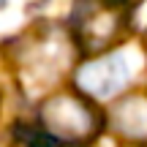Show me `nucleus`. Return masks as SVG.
<instances>
[{
    "instance_id": "nucleus-1",
    "label": "nucleus",
    "mask_w": 147,
    "mask_h": 147,
    "mask_svg": "<svg viewBox=\"0 0 147 147\" xmlns=\"http://www.w3.org/2000/svg\"><path fill=\"white\" fill-rule=\"evenodd\" d=\"M41 125L49 139L82 144L98 134V115L74 95H55L41 106Z\"/></svg>"
},
{
    "instance_id": "nucleus-2",
    "label": "nucleus",
    "mask_w": 147,
    "mask_h": 147,
    "mask_svg": "<svg viewBox=\"0 0 147 147\" xmlns=\"http://www.w3.org/2000/svg\"><path fill=\"white\" fill-rule=\"evenodd\" d=\"M125 0H79L74 8V33L87 52H98L120 33Z\"/></svg>"
},
{
    "instance_id": "nucleus-3",
    "label": "nucleus",
    "mask_w": 147,
    "mask_h": 147,
    "mask_svg": "<svg viewBox=\"0 0 147 147\" xmlns=\"http://www.w3.org/2000/svg\"><path fill=\"white\" fill-rule=\"evenodd\" d=\"M128 82V65L120 55L87 60L76 71V87L90 98H112Z\"/></svg>"
},
{
    "instance_id": "nucleus-4",
    "label": "nucleus",
    "mask_w": 147,
    "mask_h": 147,
    "mask_svg": "<svg viewBox=\"0 0 147 147\" xmlns=\"http://www.w3.org/2000/svg\"><path fill=\"white\" fill-rule=\"evenodd\" d=\"M112 125L117 134L134 142H147V98H125L112 112Z\"/></svg>"
},
{
    "instance_id": "nucleus-5",
    "label": "nucleus",
    "mask_w": 147,
    "mask_h": 147,
    "mask_svg": "<svg viewBox=\"0 0 147 147\" xmlns=\"http://www.w3.org/2000/svg\"><path fill=\"white\" fill-rule=\"evenodd\" d=\"M3 147H49V136L33 128H14V134L5 139Z\"/></svg>"
}]
</instances>
